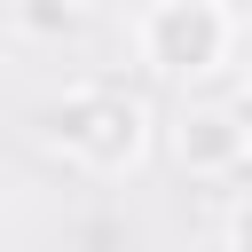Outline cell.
<instances>
[{"instance_id": "6da1fadb", "label": "cell", "mask_w": 252, "mask_h": 252, "mask_svg": "<svg viewBox=\"0 0 252 252\" xmlns=\"http://www.w3.org/2000/svg\"><path fill=\"white\" fill-rule=\"evenodd\" d=\"M228 0H158L142 16V63L150 71H173V79H205L228 63Z\"/></svg>"}, {"instance_id": "7a4b0ae2", "label": "cell", "mask_w": 252, "mask_h": 252, "mask_svg": "<svg viewBox=\"0 0 252 252\" xmlns=\"http://www.w3.org/2000/svg\"><path fill=\"white\" fill-rule=\"evenodd\" d=\"M47 134L71 158H87V165H134V150H142V102L118 94V87H79V94H63L47 110Z\"/></svg>"}, {"instance_id": "3957f363", "label": "cell", "mask_w": 252, "mask_h": 252, "mask_svg": "<svg viewBox=\"0 0 252 252\" xmlns=\"http://www.w3.org/2000/svg\"><path fill=\"white\" fill-rule=\"evenodd\" d=\"M244 150H252V126H244V110H236V102L189 110V118H181V134H173V158H181L189 173H236V165H244Z\"/></svg>"}, {"instance_id": "277c9868", "label": "cell", "mask_w": 252, "mask_h": 252, "mask_svg": "<svg viewBox=\"0 0 252 252\" xmlns=\"http://www.w3.org/2000/svg\"><path fill=\"white\" fill-rule=\"evenodd\" d=\"M71 16H79L71 0H24V24H32V32H63Z\"/></svg>"}, {"instance_id": "5b68a950", "label": "cell", "mask_w": 252, "mask_h": 252, "mask_svg": "<svg viewBox=\"0 0 252 252\" xmlns=\"http://www.w3.org/2000/svg\"><path fill=\"white\" fill-rule=\"evenodd\" d=\"M0 8H16V0H0Z\"/></svg>"}, {"instance_id": "8992f818", "label": "cell", "mask_w": 252, "mask_h": 252, "mask_svg": "<svg viewBox=\"0 0 252 252\" xmlns=\"http://www.w3.org/2000/svg\"><path fill=\"white\" fill-rule=\"evenodd\" d=\"M71 8H79V0H71Z\"/></svg>"}]
</instances>
